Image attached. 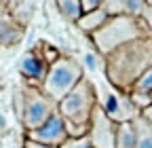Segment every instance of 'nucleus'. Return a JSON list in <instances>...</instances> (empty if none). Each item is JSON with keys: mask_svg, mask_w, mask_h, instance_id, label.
<instances>
[{"mask_svg": "<svg viewBox=\"0 0 152 148\" xmlns=\"http://www.w3.org/2000/svg\"><path fill=\"white\" fill-rule=\"evenodd\" d=\"M106 74L116 89H133L137 78L152 66V40L140 38L106 55Z\"/></svg>", "mask_w": 152, "mask_h": 148, "instance_id": "1", "label": "nucleus"}, {"mask_svg": "<svg viewBox=\"0 0 152 148\" xmlns=\"http://www.w3.org/2000/svg\"><path fill=\"white\" fill-rule=\"evenodd\" d=\"M150 34V30L146 28L142 17H127V15H118V17H108V21L91 34L93 45L97 47L99 53L110 55L112 51H116L118 47L146 38Z\"/></svg>", "mask_w": 152, "mask_h": 148, "instance_id": "2", "label": "nucleus"}, {"mask_svg": "<svg viewBox=\"0 0 152 148\" xmlns=\"http://www.w3.org/2000/svg\"><path fill=\"white\" fill-rule=\"evenodd\" d=\"M95 106H97V97H95V89L91 81L83 78L70 93L57 104V112L64 119L66 125H74L80 129H89V121Z\"/></svg>", "mask_w": 152, "mask_h": 148, "instance_id": "3", "label": "nucleus"}, {"mask_svg": "<svg viewBox=\"0 0 152 148\" xmlns=\"http://www.w3.org/2000/svg\"><path fill=\"white\" fill-rule=\"evenodd\" d=\"M83 66L72 57H59L49 66L40 91L55 104H59L70 91L83 81Z\"/></svg>", "mask_w": 152, "mask_h": 148, "instance_id": "4", "label": "nucleus"}, {"mask_svg": "<svg viewBox=\"0 0 152 148\" xmlns=\"http://www.w3.org/2000/svg\"><path fill=\"white\" fill-rule=\"evenodd\" d=\"M23 110H21V121L26 131H36L40 129L55 112L57 104L51 102L40 89H23Z\"/></svg>", "mask_w": 152, "mask_h": 148, "instance_id": "5", "label": "nucleus"}, {"mask_svg": "<svg viewBox=\"0 0 152 148\" xmlns=\"http://www.w3.org/2000/svg\"><path fill=\"white\" fill-rule=\"evenodd\" d=\"M87 138L93 148H114L116 146V123H112L99 106H95L93 114H91Z\"/></svg>", "mask_w": 152, "mask_h": 148, "instance_id": "6", "label": "nucleus"}, {"mask_svg": "<svg viewBox=\"0 0 152 148\" xmlns=\"http://www.w3.org/2000/svg\"><path fill=\"white\" fill-rule=\"evenodd\" d=\"M99 108L106 112V116H108L112 123H116V125H121V123H131L133 119L140 114V110L133 106L131 97H127V95H123V93H116V91L106 93Z\"/></svg>", "mask_w": 152, "mask_h": 148, "instance_id": "7", "label": "nucleus"}, {"mask_svg": "<svg viewBox=\"0 0 152 148\" xmlns=\"http://www.w3.org/2000/svg\"><path fill=\"white\" fill-rule=\"evenodd\" d=\"M28 140L30 142H36V144H42V146H49V148H59L68 140L66 123L59 116V112H55L40 129H36V131H28Z\"/></svg>", "mask_w": 152, "mask_h": 148, "instance_id": "8", "label": "nucleus"}, {"mask_svg": "<svg viewBox=\"0 0 152 148\" xmlns=\"http://www.w3.org/2000/svg\"><path fill=\"white\" fill-rule=\"evenodd\" d=\"M47 70H49V66H47L45 59L40 57V53H36V51L26 53L23 57H21V62H19V72H21L28 81H32V83H36V85H38V83L42 85V81H45V76H47Z\"/></svg>", "mask_w": 152, "mask_h": 148, "instance_id": "9", "label": "nucleus"}, {"mask_svg": "<svg viewBox=\"0 0 152 148\" xmlns=\"http://www.w3.org/2000/svg\"><path fill=\"white\" fill-rule=\"evenodd\" d=\"M102 9L108 13V17L118 15L142 17L146 11V2H142V0H106V2H102Z\"/></svg>", "mask_w": 152, "mask_h": 148, "instance_id": "10", "label": "nucleus"}, {"mask_svg": "<svg viewBox=\"0 0 152 148\" xmlns=\"http://www.w3.org/2000/svg\"><path fill=\"white\" fill-rule=\"evenodd\" d=\"M106 21H108V13L99 7L97 11H93V13H85L80 19L76 21V26H78L83 32H87V34H93V32H97Z\"/></svg>", "mask_w": 152, "mask_h": 148, "instance_id": "11", "label": "nucleus"}, {"mask_svg": "<svg viewBox=\"0 0 152 148\" xmlns=\"http://www.w3.org/2000/svg\"><path fill=\"white\" fill-rule=\"evenodd\" d=\"M131 123L135 127V148H152V123L144 121L140 114Z\"/></svg>", "mask_w": 152, "mask_h": 148, "instance_id": "12", "label": "nucleus"}, {"mask_svg": "<svg viewBox=\"0 0 152 148\" xmlns=\"http://www.w3.org/2000/svg\"><path fill=\"white\" fill-rule=\"evenodd\" d=\"M114 148H135V127H133V123L116 125V146Z\"/></svg>", "mask_w": 152, "mask_h": 148, "instance_id": "13", "label": "nucleus"}, {"mask_svg": "<svg viewBox=\"0 0 152 148\" xmlns=\"http://www.w3.org/2000/svg\"><path fill=\"white\" fill-rule=\"evenodd\" d=\"M59 7V13L66 17L70 21H78L83 17V9H80V0H61V2H57Z\"/></svg>", "mask_w": 152, "mask_h": 148, "instance_id": "14", "label": "nucleus"}, {"mask_svg": "<svg viewBox=\"0 0 152 148\" xmlns=\"http://www.w3.org/2000/svg\"><path fill=\"white\" fill-rule=\"evenodd\" d=\"M150 91H152V66L137 78V83L133 85V93H146L148 95Z\"/></svg>", "mask_w": 152, "mask_h": 148, "instance_id": "15", "label": "nucleus"}, {"mask_svg": "<svg viewBox=\"0 0 152 148\" xmlns=\"http://www.w3.org/2000/svg\"><path fill=\"white\" fill-rule=\"evenodd\" d=\"M59 148H93V146H91L89 138L85 136V138H76V140H74V138H68Z\"/></svg>", "mask_w": 152, "mask_h": 148, "instance_id": "16", "label": "nucleus"}, {"mask_svg": "<svg viewBox=\"0 0 152 148\" xmlns=\"http://www.w3.org/2000/svg\"><path fill=\"white\" fill-rule=\"evenodd\" d=\"M102 7V0H80V9H83V15L85 13H93Z\"/></svg>", "mask_w": 152, "mask_h": 148, "instance_id": "17", "label": "nucleus"}, {"mask_svg": "<svg viewBox=\"0 0 152 148\" xmlns=\"http://www.w3.org/2000/svg\"><path fill=\"white\" fill-rule=\"evenodd\" d=\"M85 66H87L89 72H95V70H97V55H95V53H87L85 55Z\"/></svg>", "mask_w": 152, "mask_h": 148, "instance_id": "18", "label": "nucleus"}, {"mask_svg": "<svg viewBox=\"0 0 152 148\" xmlns=\"http://www.w3.org/2000/svg\"><path fill=\"white\" fill-rule=\"evenodd\" d=\"M142 19H144V23L148 26V30L152 32V2H146V11H144V15H142Z\"/></svg>", "mask_w": 152, "mask_h": 148, "instance_id": "19", "label": "nucleus"}, {"mask_svg": "<svg viewBox=\"0 0 152 148\" xmlns=\"http://www.w3.org/2000/svg\"><path fill=\"white\" fill-rule=\"evenodd\" d=\"M140 116H142L144 121H148V123H152V104H150L148 108H144V110H140Z\"/></svg>", "mask_w": 152, "mask_h": 148, "instance_id": "20", "label": "nucleus"}, {"mask_svg": "<svg viewBox=\"0 0 152 148\" xmlns=\"http://www.w3.org/2000/svg\"><path fill=\"white\" fill-rule=\"evenodd\" d=\"M26 148H49V146H42V144H36V142H26Z\"/></svg>", "mask_w": 152, "mask_h": 148, "instance_id": "21", "label": "nucleus"}, {"mask_svg": "<svg viewBox=\"0 0 152 148\" xmlns=\"http://www.w3.org/2000/svg\"><path fill=\"white\" fill-rule=\"evenodd\" d=\"M148 95H150V102H152V91H150V93H148Z\"/></svg>", "mask_w": 152, "mask_h": 148, "instance_id": "22", "label": "nucleus"}, {"mask_svg": "<svg viewBox=\"0 0 152 148\" xmlns=\"http://www.w3.org/2000/svg\"><path fill=\"white\" fill-rule=\"evenodd\" d=\"M0 42H2V40H0Z\"/></svg>", "mask_w": 152, "mask_h": 148, "instance_id": "23", "label": "nucleus"}]
</instances>
